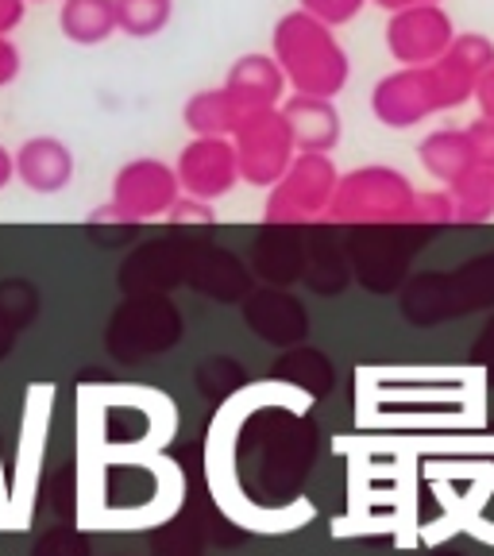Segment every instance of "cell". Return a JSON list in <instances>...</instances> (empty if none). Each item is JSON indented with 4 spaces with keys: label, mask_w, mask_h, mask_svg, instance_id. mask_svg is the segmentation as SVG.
Masks as SVG:
<instances>
[{
    "label": "cell",
    "mask_w": 494,
    "mask_h": 556,
    "mask_svg": "<svg viewBox=\"0 0 494 556\" xmlns=\"http://www.w3.org/2000/svg\"><path fill=\"white\" fill-rule=\"evenodd\" d=\"M282 81H287V74H282L275 54H243L228 70L225 89L240 104V113L248 116V113H267L270 104L278 101V93H282Z\"/></svg>",
    "instance_id": "2"
},
{
    "label": "cell",
    "mask_w": 494,
    "mask_h": 556,
    "mask_svg": "<svg viewBox=\"0 0 494 556\" xmlns=\"http://www.w3.org/2000/svg\"><path fill=\"white\" fill-rule=\"evenodd\" d=\"M27 4H35V0H27Z\"/></svg>",
    "instance_id": "11"
},
{
    "label": "cell",
    "mask_w": 494,
    "mask_h": 556,
    "mask_svg": "<svg viewBox=\"0 0 494 556\" xmlns=\"http://www.w3.org/2000/svg\"><path fill=\"white\" fill-rule=\"evenodd\" d=\"M59 31L74 47H101L121 31L116 0H62Z\"/></svg>",
    "instance_id": "3"
},
{
    "label": "cell",
    "mask_w": 494,
    "mask_h": 556,
    "mask_svg": "<svg viewBox=\"0 0 494 556\" xmlns=\"http://www.w3.org/2000/svg\"><path fill=\"white\" fill-rule=\"evenodd\" d=\"M27 0H0V39H9L20 24H24Z\"/></svg>",
    "instance_id": "9"
},
{
    "label": "cell",
    "mask_w": 494,
    "mask_h": 556,
    "mask_svg": "<svg viewBox=\"0 0 494 556\" xmlns=\"http://www.w3.org/2000/svg\"><path fill=\"white\" fill-rule=\"evenodd\" d=\"M287 124L302 143H313V148L337 139V116L325 97H294L287 104Z\"/></svg>",
    "instance_id": "5"
},
{
    "label": "cell",
    "mask_w": 494,
    "mask_h": 556,
    "mask_svg": "<svg viewBox=\"0 0 494 556\" xmlns=\"http://www.w3.org/2000/svg\"><path fill=\"white\" fill-rule=\"evenodd\" d=\"M174 16V0H116L121 31L131 39H155Z\"/></svg>",
    "instance_id": "6"
},
{
    "label": "cell",
    "mask_w": 494,
    "mask_h": 556,
    "mask_svg": "<svg viewBox=\"0 0 494 556\" xmlns=\"http://www.w3.org/2000/svg\"><path fill=\"white\" fill-rule=\"evenodd\" d=\"M24 174L27 182L54 186L69 174V151L62 143H54V139H35L24 148Z\"/></svg>",
    "instance_id": "7"
},
{
    "label": "cell",
    "mask_w": 494,
    "mask_h": 556,
    "mask_svg": "<svg viewBox=\"0 0 494 556\" xmlns=\"http://www.w3.org/2000/svg\"><path fill=\"white\" fill-rule=\"evenodd\" d=\"M240 121H243L240 104L232 101L228 89H201L186 104V124L193 131H201V136H217V131H228Z\"/></svg>",
    "instance_id": "4"
},
{
    "label": "cell",
    "mask_w": 494,
    "mask_h": 556,
    "mask_svg": "<svg viewBox=\"0 0 494 556\" xmlns=\"http://www.w3.org/2000/svg\"><path fill=\"white\" fill-rule=\"evenodd\" d=\"M302 12L329 27V24H344V20L356 16L359 0H302Z\"/></svg>",
    "instance_id": "8"
},
{
    "label": "cell",
    "mask_w": 494,
    "mask_h": 556,
    "mask_svg": "<svg viewBox=\"0 0 494 556\" xmlns=\"http://www.w3.org/2000/svg\"><path fill=\"white\" fill-rule=\"evenodd\" d=\"M275 59L302 97H329L344 86L347 59L321 20L290 12L275 24Z\"/></svg>",
    "instance_id": "1"
},
{
    "label": "cell",
    "mask_w": 494,
    "mask_h": 556,
    "mask_svg": "<svg viewBox=\"0 0 494 556\" xmlns=\"http://www.w3.org/2000/svg\"><path fill=\"white\" fill-rule=\"evenodd\" d=\"M16 70H20V51H16V43H12V39H0V86L16 78Z\"/></svg>",
    "instance_id": "10"
}]
</instances>
